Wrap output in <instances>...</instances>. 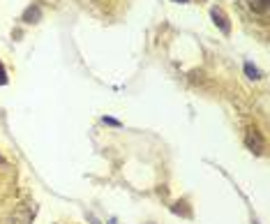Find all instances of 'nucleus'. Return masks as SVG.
Returning <instances> with one entry per match:
<instances>
[{"label":"nucleus","instance_id":"obj_2","mask_svg":"<svg viewBox=\"0 0 270 224\" xmlns=\"http://www.w3.org/2000/svg\"><path fill=\"white\" fill-rule=\"evenodd\" d=\"M210 16H212V21H215L217 26H220V30H222V32H228V30H231L226 14H224L222 10H220V7H212V10H210Z\"/></svg>","mask_w":270,"mask_h":224},{"label":"nucleus","instance_id":"obj_4","mask_svg":"<svg viewBox=\"0 0 270 224\" xmlns=\"http://www.w3.org/2000/svg\"><path fill=\"white\" fill-rule=\"evenodd\" d=\"M40 16H42V10H40V7H30L28 12L24 14V21H28V24H35Z\"/></svg>","mask_w":270,"mask_h":224},{"label":"nucleus","instance_id":"obj_10","mask_svg":"<svg viewBox=\"0 0 270 224\" xmlns=\"http://www.w3.org/2000/svg\"><path fill=\"white\" fill-rule=\"evenodd\" d=\"M111 224H116V222H111Z\"/></svg>","mask_w":270,"mask_h":224},{"label":"nucleus","instance_id":"obj_6","mask_svg":"<svg viewBox=\"0 0 270 224\" xmlns=\"http://www.w3.org/2000/svg\"><path fill=\"white\" fill-rule=\"evenodd\" d=\"M245 72H247V76H250V79H258V76H261V74H258V70L252 65V62H247V65H245Z\"/></svg>","mask_w":270,"mask_h":224},{"label":"nucleus","instance_id":"obj_1","mask_svg":"<svg viewBox=\"0 0 270 224\" xmlns=\"http://www.w3.org/2000/svg\"><path fill=\"white\" fill-rule=\"evenodd\" d=\"M245 144H247V148H250L252 152H256V155H261V152H264V148H266L264 136H261V134H258L256 130H252V132H247Z\"/></svg>","mask_w":270,"mask_h":224},{"label":"nucleus","instance_id":"obj_7","mask_svg":"<svg viewBox=\"0 0 270 224\" xmlns=\"http://www.w3.org/2000/svg\"><path fill=\"white\" fill-rule=\"evenodd\" d=\"M7 84V72H5V67H2V62H0V86H5Z\"/></svg>","mask_w":270,"mask_h":224},{"label":"nucleus","instance_id":"obj_8","mask_svg":"<svg viewBox=\"0 0 270 224\" xmlns=\"http://www.w3.org/2000/svg\"><path fill=\"white\" fill-rule=\"evenodd\" d=\"M104 125H111V128H120V122L116 118H104Z\"/></svg>","mask_w":270,"mask_h":224},{"label":"nucleus","instance_id":"obj_9","mask_svg":"<svg viewBox=\"0 0 270 224\" xmlns=\"http://www.w3.org/2000/svg\"><path fill=\"white\" fill-rule=\"evenodd\" d=\"M174 2H187V0H174Z\"/></svg>","mask_w":270,"mask_h":224},{"label":"nucleus","instance_id":"obj_3","mask_svg":"<svg viewBox=\"0 0 270 224\" xmlns=\"http://www.w3.org/2000/svg\"><path fill=\"white\" fill-rule=\"evenodd\" d=\"M14 224H30L32 222V212H30L28 206H21L16 212H14V218H12Z\"/></svg>","mask_w":270,"mask_h":224},{"label":"nucleus","instance_id":"obj_5","mask_svg":"<svg viewBox=\"0 0 270 224\" xmlns=\"http://www.w3.org/2000/svg\"><path fill=\"white\" fill-rule=\"evenodd\" d=\"M250 7L254 12H266L268 10V0H250Z\"/></svg>","mask_w":270,"mask_h":224}]
</instances>
